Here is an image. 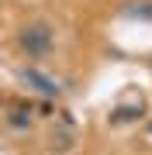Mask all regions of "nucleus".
Here are the masks:
<instances>
[{
    "mask_svg": "<svg viewBox=\"0 0 152 155\" xmlns=\"http://www.w3.org/2000/svg\"><path fill=\"white\" fill-rule=\"evenodd\" d=\"M17 48L28 59H45L52 48H56V35L45 21H28L17 28Z\"/></svg>",
    "mask_w": 152,
    "mask_h": 155,
    "instance_id": "obj_1",
    "label": "nucleus"
},
{
    "mask_svg": "<svg viewBox=\"0 0 152 155\" xmlns=\"http://www.w3.org/2000/svg\"><path fill=\"white\" fill-rule=\"evenodd\" d=\"M21 83H28L35 93H42L45 100H52V97H59V86L52 83V79L45 76V72H38V69H21Z\"/></svg>",
    "mask_w": 152,
    "mask_h": 155,
    "instance_id": "obj_2",
    "label": "nucleus"
},
{
    "mask_svg": "<svg viewBox=\"0 0 152 155\" xmlns=\"http://www.w3.org/2000/svg\"><path fill=\"white\" fill-rule=\"evenodd\" d=\"M121 14L124 17H138V21H152V0H124Z\"/></svg>",
    "mask_w": 152,
    "mask_h": 155,
    "instance_id": "obj_3",
    "label": "nucleus"
},
{
    "mask_svg": "<svg viewBox=\"0 0 152 155\" xmlns=\"http://www.w3.org/2000/svg\"><path fill=\"white\" fill-rule=\"evenodd\" d=\"M28 110H31L28 104H14V107H11V117H7V121H11L14 127H28V124H31V117H28Z\"/></svg>",
    "mask_w": 152,
    "mask_h": 155,
    "instance_id": "obj_4",
    "label": "nucleus"
},
{
    "mask_svg": "<svg viewBox=\"0 0 152 155\" xmlns=\"http://www.w3.org/2000/svg\"><path fill=\"white\" fill-rule=\"evenodd\" d=\"M145 134H149V138H152V121H149V124H145Z\"/></svg>",
    "mask_w": 152,
    "mask_h": 155,
    "instance_id": "obj_5",
    "label": "nucleus"
}]
</instances>
